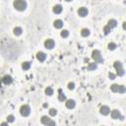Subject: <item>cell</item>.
Returning a JSON list of instances; mask_svg holds the SVG:
<instances>
[{
    "instance_id": "obj_1",
    "label": "cell",
    "mask_w": 126,
    "mask_h": 126,
    "mask_svg": "<svg viewBox=\"0 0 126 126\" xmlns=\"http://www.w3.org/2000/svg\"><path fill=\"white\" fill-rule=\"evenodd\" d=\"M14 8L18 11H25L27 8V2L25 0H15L13 2Z\"/></svg>"
},
{
    "instance_id": "obj_2",
    "label": "cell",
    "mask_w": 126,
    "mask_h": 126,
    "mask_svg": "<svg viewBox=\"0 0 126 126\" xmlns=\"http://www.w3.org/2000/svg\"><path fill=\"white\" fill-rule=\"evenodd\" d=\"M113 66H114L115 70L117 71L118 76H123L124 75V69H123V66H122V63L120 61H115Z\"/></svg>"
},
{
    "instance_id": "obj_3",
    "label": "cell",
    "mask_w": 126,
    "mask_h": 126,
    "mask_svg": "<svg viewBox=\"0 0 126 126\" xmlns=\"http://www.w3.org/2000/svg\"><path fill=\"white\" fill-rule=\"evenodd\" d=\"M92 57H93V59L94 60L96 63H102L103 62L101 54V52L99 50H94L93 53H92Z\"/></svg>"
},
{
    "instance_id": "obj_4",
    "label": "cell",
    "mask_w": 126,
    "mask_h": 126,
    "mask_svg": "<svg viewBox=\"0 0 126 126\" xmlns=\"http://www.w3.org/2000/svg\"><path fill=\"white\" fill-rule=\"evenodd\" d=\"M110 90L113 93H120V94H124L125 93V87L124 86H119L117 84H113L110 86Z\"/></svg>"
},
{
    "instance_id": "obj_5",
    "label": "cell",
    "mask_w": 126,
    "mask_h": 126,
    "mask_svg": "<svg viewBox=\"0 0 126 126\" xmlns=\"http://www.w3.org/2000/svg\"><path fill=\"white\" fill-rule=\"evenodd\" d=\"M20 113L22 116H29L30 113H31V108L28 104H24V106L21 107L20 108Z\"/></svg>"
},
{
    "instance_id": "obj_6",
    "label": "cell",
    "mask_w": 126,
    "mask_h": 126,
    "mask_svg": "<svg viewBox=\"0 0 126 126\" xmlns=\"http://www.w3.org/2000/svg\"><path fill=\"white\" fill-rule=\"evenodd\" d=\"M110 115H111V118H113V119H121V120L124 119V117L122 116L121 113H120V111L117 110V109H113L110 112Z\"/></svg>"
},
{
    "instance_id": "obj_7",
    "label": "cell",
    "mask_w": 126,
    "mask_h": 126,
    "mask_svg": "<svg viewBox=\"0 0 126 126\" xmlns=\"http://www.w3.org/2000/svg\"><path fill=\"white\" fill-rule=\"evenodd\" d=\"M40 121H41V123L44 124V125H56L55 121H52L48 116H46V115H44V116L41 117Z\"/></svg>"
},
{
    "instance_id": "obj_8",
    "label": "cell",
    "mask_w": 126,
    "mask_h": 126,
    "mask_svg": "<svg viewBox=\"0 0 126 126\" xmlns=\"http://www.w3.org/2000/svg\"><path fill=\"white\" fill-rule=\"evenodd\" d=\"M54 45H55V43H54L53 39L48 38V39H46V40L44 41V46H45V48H47V49H52V48L54 47Z\"/></svg>"
},
{
    "instance_id": "obj_9",
    "label": "cell",
    "mask_w": 126,
    "mask_h": 126,
    "mask_svg": "<svg viewBox=\"0 0 126 126\" xmlns=\"http://www.w3.org/2000/svg\"><path fill=\"white\" fill-rule=\"evenodd\" d=\"M88 13H89V11L86 7H81L78 10V14H79L80 17H86L88 15Z\"/></svg>"
},
{
    "instance_id": "obj_10",
    "label": "cell",
    "mask_w": 126,
    "mask_h": 126,
    "mask_svg": "<svg viewBox=\"0 0 126 126\" xmlns=\"http://www.w3.org/2000/svg\"><path fill=\"white\" fill-rule=\"evenodd\" d=\"M100 112H101V114H102V115H107V114H109V112H110V108H109L107 106H102V107L100 108Z\"/></svg>"
},
{
    "instance_id": "obj_11",
    "label": "cell",
    "mask_w": 126,
    "mask_h": 126,
    "mask_svg": "<svg viewBox=\"0 0 126 126\" xmlns=\"http://www.w3.org/2000/svg\"><path fill=\"white\" fill-rule=\"evenodd\" d=\"M2 82L5 84V85H10V84L13 82V78L10 76V75H5V76L2 78Z\"/></svg>"
},
{
    "instance_id": "obj_12",
    "label": "cell",
    "mask_w": 126,
    "mask_h": 126,
    "mask_svg": "<svg viewBox=\"0 0 126 126\" xmlns=\"http://www.w3.org/2000/svg\"><path fill=\"white\" fill-rule=\"evenodd\" d=\"M75 104H76V103H75V101H74V100H67L66 102H65L66 107L69 108V109L74 108V107H75Z\"/></svg>"
},
{
    "instance_id": "obj_13",
    "label": "cell",
    "mask_w": 126,
    "mask_h": 126,
    "mask_svg": "<svg viewBox=\"0 0 126 126\" xmlns=\"http://www.w3.org/2000/svg\"><path fill=\"white\" fill-rule=\"evenodd\" d=\"M37 58H38V61L44 62L46 59V55H45V53H44V52L39 51V52H38V53H37Z\"/></svg>"
},
{
    "instance_id": "obj_14",
    "label": "cell",
    "mask_w": 126,
    "mask_h": 126,
    "mask_svg": "<svg viewBox=\"0 0 126 126\" xmlns=\"http://www.w3.org/2000/svg\"><path fill=\"white\" fill-rule=\"evenodd\" d=\"M107 26L111 30V29H113V28H115V27L117 26V22H116V21H115L114 19H111V20L108 21V23H107Z\"/></svg>"
},
{
    "instance_id": "obj_15",
    "label": "cell",
    "mask_w": 126,
    "mask_h": 126,
    "mask_svg": "<svg viewBox=\"0 0 126 126\" xmlns=\"http://www.w3.org/2000/svg\"><path fill=\"white\" fill-rule=\"evenodd\" d=\"M52 11H53L55 14H60L62 12V6L60 4H57L53 7V9H52Z\"/></svg>"
},
{
    "instance_id": "obj_16",
    "label": "cell",
    "mask_w": 126,
    "mask_h": 126,
    "mask_svg": "<svg viewBox=\"0 0 126 126\" xmlns=\"http://www.w3.org/2000/svg\"><path fill=\"white\" fill-rule=\"evenodd\" d=\"M53 26L56 29H61L63 27V22H62L61 20H55L54 22H53Z\"/></svg>"
},
{
    "instance_id": "obj_17",
    "label": "cell",
    "mask_w": 126,
    "mask_h": 126,
    "mask_svg": "<svg viewBox=\"0 0 126 126\" xmlns=\"http://www.w3.org/2000/svg\"><path fill=\"white\" fill-rule=\"evenodd\" d=\"M22 32H23V30H22V28H20V27H16L13 30V33H14L15 36H21V35H22Z\"/></svg>"
},
{
    "instance_id": "obj_18",
    "label": "cell",
    "mask_w": 126,
    "mask_h": 126,
    "mask_svg": "<svg viewBox=\"0 0 126 126\" xmlns=\"http://www.w3.org/2000/svg\"><path fill=\"white\" fill-rule=\"evenodd\" d=\"M22 68H23L24 70H29V69L31 68V63L28 62V61L23 62V63H22Z\"/></svg>"
},
{
    "instance_id": "obj_19",
    "label": "cell",
    "mask_w": 126,
    "mask_h": 126,
    "mask_svg": "<svg viewBox=\"0 0 126 126\" xmlns=\"http://www.w3.org/2000/svg\"><path fill=\"white\" fill-rule=\"evenodd\" d=\"M45 94L46 96H52V94H53V89L51 87H47L45 89Z\"/></svg>"
},
{
    "instance_id": "obj_20",
    "label": "cell",
    "mask_w": 126,
    "mask_h": 126,
    "mask_svg": "<svg viewBox=\"0 0 126 126\" xmlns=\"http://www.w3.org/2000/svg\"><path fill=\"white\" fill-rule=\"evenodd\" d=\"M81 35L83 36V37H88V36H90V31L88 30V29H83L82 31H81Z\"/></svg>"
},
{
    "instance_id": "obj_21",
    "label": "cell",
    "mask_w": 126,
    "mask_h": 126,
    "mask_svg": "<svg viewBox=\"0 0 126 126\" xmlns=\"http://www.w3.org/2000/svg\"><path fill=\"white\" fill-rule=\"evenodd\" d=\"M94 69H97V63L96 62H94V63H90L89 66H88V70L92 71V70H94Z\"/></svg>"
},
{
    "instance_id": "obj_22",
    "label": "cell",
    "mask_w": 126,
    "mask_h": 126,
    "mask_svg": "<svg viewBox=\"0 0 126 126\" xmlns=\"http://www.w3.org/2000/svg\"><path fill=\"white\" fill-rule=\"evenodd\" d=\"M107 47H108L109 50H114L115 48L117 47V45H116V44H114V43H109L108 45H107Z\"/></svg>"
},
{
    "instance_id": "obj_23",
    "label": "cell",
    "mask_w": 126,
    "mask_h": 126,
    "mask_svg": "<svg viewBox=\"0 0 126 126\" xmlns=\"http://www.w3.org/2000/svg\"><path fill=\"white\" fill-rule=\"evenodd\" d=\"M14 120H15L14 115L10 114V115H8V116H7V122L8 123H12V122H14Z\"/></svg>"
},
{
    "instance_id": "obj_24",
    "label": "cell",
    "mask_w": 126,
    "mask_h": 126,
    "mask_svg": "<svg viewBox=\"0 0 126 126\" xmlns=\"http://www.w3.org/2000/svg\"><path fill=\"white\" fill-rule=\"evenodd\" d=\"M58 100L60 101H66V96L63 93H60L59 94V96H58Z\"/></svg>"
},
{
    "instance_id": "obj_25",
    "label": "cell",
    "mask_w": 126,
    "mask_h": 126,
    "mask_svg": "<svg viewBox=\"0 0 126 126\" xmlns=\"http://www.w3.org/2000/svg\"><path fill=\"white\" fill-rule=\"evenodd\" d=\"M60 35H61L62 38H67V37L69 36V32H68L67 30H63V31L61 32V34H60Z\"/></svg>"
},
{
    "instance_id": "obj_26",
    "label": "cell",
    "mask_w": 126,
    "mask_h": 126,
    "mask_svg": "<svg viewBox=\"0 0 126 126\" xmlns=\"http://www.w3.org/2000/svg\"><path fill=\"white\" fill-rule=\"evenodd\" d=\"M49 114L51 115V116H55V115L57 114V109L56 108H50L49 109Z\"/></svg>"
},
{
    "instance_id": "obj_27",
    "label": "cell",
    "mask_w": 126,
    "mask_h": 126,
    "mask_svg": "<svg viewBox=\"0 0 126 126\" xmlns=\"http://www.w3.org/2000/svg\"><path fill=\"white\" fill-rule=\"evenodd\" d=\"M109 32H110V29L107 26H104L103 27V33H104V35H108Z\"/></svg>"
},
{
    "instance_id": "obj_28",
    "label": "cell",
    "mask_w": 126,
    "mask_h": 126,
    "mask_svg": "<svg viewBox=\"0 0 126 126\" xmlns=\"http://www.w3.org/2000/svg\"><path fill=\"white\" fill-rule=\"evenodd\" d=\"M74 88H75V84L73 83V82H72V83H69V84H68V89H69V90H73Z\"/></svg>"
},
{
    "instance_id": "obj_29",
    "label": "cell",
    "mask_w": 126,
    "mask_h": 126,
    "mask_svg": "<svg viewBox=\"0 0 126 126\" xmlns=\"http://www.w3.org/2000/svg\"><path fill=\"white\" fill-rule=\"evenodd\" d=\"M108 77H109L110 80H114V79H115V75L113 74V73H109V74H108Z\"/></svg>"
},
{
    "instance_id": "obj_30",
    "label": "cell",
    "mask_w": 126,
    "mask_h": 126,
    "mask_svg": "<svg viewBox=\"0 0 126 126\" xmlns=\"http://www.w3.org/2000/svg\"><path fill=\"white\" fill-rule=\"evenodd\" d=\"M7 124H8V122H2V123H1V125H2V126H4V125H7Z\"/></svg>"
},
{
    "instance_id": "obj_31",
    "label": "cell",
    "mask_w": 126,
    "mask_h": 126,
    "mask_svg": "<svg viewBox=\"0 0 126 126\" xmlns=\"http://www.w3.org/2000/svg\"><path fill=\"white\" fill-rule=\"evenodd\" d=\"M66 1H67V2H70V1H72V0H66Z\"/></svg>"
}]
</instances>
